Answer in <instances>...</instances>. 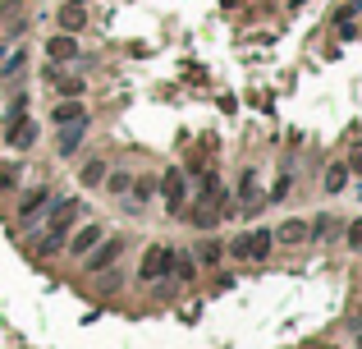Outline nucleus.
Here are the masks:
<instances>
[{"mask_svg":"<svg viewBox=\"0 0 362 349\" xmlns=\"http://www.w3.org/2000/svg\"><path fill=\"white\" fill-rule=\"evenodd\" d=\"M344 184H348V166H331L326 170V193H339Z\"/></svg>","mask_w":362,"mask_h":349,"instance_id":"nucleus-14","label":"nucleus"},{"mask_svg":"<svg viewBox=\"0 0 362 349\" xmlns=\"http://www.w3.org/2000/svg\"><path fill=\"white\" fill-rule=\"evenodd\" d=\"M161 193H166V207H170V212H183V202H188V184H183L179 170H170L166 180H161Z\"/></svg>","mask_w":362,"mask_h":349,"instance_id":"nucleus-3","label":"nucleus"},{"mask_svg":"<svg viewBox=\"0 0 362 349\" xmlns=\"http://www.w3.org/2000/svg\"><path fill=\"white\" fill-rule=\"evenodd\" d=\"M120 253H124V239L115 234V239H106V248H92V262H88V267H92V272H106Z\"/></svg>","mask_w":362,"mask_h":349,"instance_id":"nucleus-6","label":"nucleus"},{"mask_svg":"<svg viewBox=\"0 0 362 349\" xmlns=\"http://www.w3.org/2000/svg\"><path fill=\"white\" fill-rule=\"evenodd\" d=\"M166 272H170V248H147V258H142L138 276H142V280H161Z\"/></svg>","mask_w":362,"mask_h":349,"instance_id":"nucleus-4","label":"nucleus"},{"mask_svg":"<svg viewBox=\"0 0 362 349\" xmlns=\"http://www.w3.org/2000/svg\"><path fill=\"white\" fill-rule=\"evenodd\" d=\"M10 129H5V138L14 143V147H32L37 143V124L28 120V115H14V120H5Z\"/></svg>","mask_w":362,"mask_h":349,"instance_id":"nucleus-5","label":"nucleus"},{"mask_svg":"<svg viewBox=\"0 0 362 349\" xmlns=\"http://www.w3.org/2000/svg\"><path fill=\"white\" fill-rule=\"evenodd\" d=\"M46 202H51V193H46V189H32V193L23 197V202H18V212H23V221H28L32 212H42Z\"/></svg>","mask_w":362,"mask_h":349,"instance_id":"nucleus-12","label":"nucleus"},{"mask_svg":"<svg viewBox=\"0 0 362 349\" xmlns=\"http://www.w3.org/2000/svg\"><path fill=\"white\" fill-rule=\"evenodd\" d=\"M110 189H115V193H129V175H124V170H120V175H110Z\"/></svg>","mask_w":362,"mask_h":349,"instance_id":"nucleus-21","label":"nucleus"},{"mask_svg":"<svg viewBox=\"0 0 362 349\" xmlns=\"http://www.w3.org/2000/svg\"><path fill=\"white\" fill-rule=\"evenodd\" d=\"M101 175H106V166H101V161L83 166V184H101Z\"/></svg>","mask_w":362,"mask_h":349,"instance_id":"nucleus-16","label":"nucleus"},{"mask_svg":"<svg viewBox=\"0 0 362 349\" xmlns=\"http://www.w3.org/2000/svg\"><path fill=\"white\" fill-rule=\"evenodd\" d=\"M74 5H83V0H74Z\"/></svg>","mask_w":362,"mask_h":349,"instance_id":"nucleus-25","label":"nucleus"},{"mask_svg":"<svg viewBox=\"0 0 362 349\" xmlns=\"http://www.w3.org/2000/svg\"><path fill=\"white\" fill-rule=\"evenodd\" d=\"M5 189H14V170H10V166L0 170V193H5Z\"/></svg>","mask_w":362,"mask_h":349,"instance_id":"nucleus-23","label":"nucleus"},{"mask_svg":"<svg viewBox=\"0 0 362 349\" xmlns=\"http://www.w3.org/2000/svg\"><path fill=\"white\" fill-rule=\"evenodd\" d=\"M60 28H69V32H74V28H83V10H78V5H69V10L60 14Z\"/></svg>","mask_w":362,"mask_h":349,"instance_id":"nucleus-15","label":"nucleus"},{"mask_svg":"<svg viewBox=\"0 0 362 349\" xmlns=\"http://www.w3.org/2000/svg\"><path fill=\"white\" fill-rule=\"evenodd\" d=\"M307 230H312L307 221H285V226L271 230V234H275V239H285V243H302V239H307Z\"/></svg>","mask_w":362,"mask_h":349,"instance_id":"nucleus-10","label":"nucleus"},{"mask_svg":"<svg viewBox=\"0 0 362 349\" xmlns=\"http://www.w3.org/2000/svg\"><path fill=\"white\" fill-rule=\"evenodd\" d=\"M83 124H88V120L69 124V129L60 124V129H64V134H60V156H74V152H78V143H83Z\"/></svg>","mask_w":362,"mask_h":349,"instance_id":"nucleus-11","label":"nucleus"},{"mask_svg":"<svg viewBox=\"0 0 362 349\" xmlns=\"http://www.w3.org/2000/svg\"><path fill=\"white\" fill-rule=\"evenodd\" d=\"M101 234H106L101 226H83V230L74 234V243H69V253H78V258H83V253H92V248L101 243Z\"/></svg>","mask_w":362,"mask_h":349,"instance_id":"nucleus-8","label":"nucleus"},{"mask_svg":"<svg viewBox=\"0 0 362 349\" xmlns=\"http://www.w3.org/2000/svg\"><path fill=\"white\" fill-rule=\"evenodd\" d=\"M312 230H317L321 239H326V234H331V230H335V216H321V221H317V226H312Z\"/></svg>","mask_w":362,"mask_h":349,"instance_id":"nucleus-22","label":"nucleus"},{"mask_svg":"<svg viewBox=\"0 0 362 349\" xmlns=\"http://www.w3.org/2000/svg\"><path fill=\"white\" fill-rule=\"evenodd\" d=\"M358 349H362V331H358Z\"/></svg>","mask_w":362,"mask_h":349,"instance_id":"nucleus-24","label":"nucleus"},{"mask_svg":"<svg viewBox=\"0 0 362 349\" xmlns=\"http://www.w3.org/2000/svg\"><path fill=\"white\" fill-rule=\"evenodd\" d=\"M46 56H51V60H78V42L69 37V32H60V37L46 42Z\"/></svg>","mask_w":362,"mask_h":349,"instance_id":"nucleus-7","label":"nucleus"},{"mask_svg":"<svg viewBox=\"0 0 362 349\" xmlns=\"http://www.w3.org/2000/svg\"><path fill=\"white\" fill-rule=\"evenodd\" d=\"M326 349H335V345H326Z\"/></svg>","mask_w":362,"mask_h":349,"instance_id":"nucleus-26","label":"nucleus"},{"mask_svg":"<svg viewBox=\"0 0 362 349\" xmlns=\"http://www.w3.org/2000/svg\"><path fill=\"white\" fill-rule=\"evenodd\" d=\"M78 120H88L83 101H78V97H64L60 106H55V124H78Z\"/></svg>","mask_w":362,"mask_h":349,"instance_id":"nucleus-9","label":"nucleus"},{"mask_svg":"<svg viewBox=\"0 0 362 349\" xmlns=\"http://www.w3.org/2000/svg\"><path fill=\"white\" fill-rule=\"evenodd\" d=\"M243 202H261V197H257V175H243Z\"/></svg>","mask_w":362,"mask_h":349,"instance_id":"nucleus-17","label":"nucleus"},{"mask_svg":"<svg viewBox=\"0 0 362 349\" xmlns=\"http://www.w3.org/2000/svg\"><path fill=\"white\" fill-rule=\"evenodd\" d=\"M285 193H289V175H285V180H280V184L271 189V197H266V202H285Z\"/></svg>","mask_w":362,"mask_h":349,"instance_id":"nucleus-20","label":"nucleus"},{"mask_svg":"<svg viewBox=\"0 0 362 349\" xmlns=\"http://www.w3.org/2000/svg\"><path fill=\"white\" fill-rule=\"evenodd\" d=\"M0 51H5V46H0Z\"/></svg>","mask_w":362,"mask_h":349,"instance_id":"nucleus-27","label":"nucleus"},{"mask_svg":"<svg viewBox=\"0 0 362 349\" xmlns=\"http://www.w3.org/2000/svg\"><path fill=\"white\" fill-rule=\"evenodd\" d=\"M197 258H202L207 267H211V262L220 258V243H216V239H211V243H202V248H197Z\"/></svg>","mask_w":362,"mask_h":349,"instance_id":"nucleus-18","label":"nucleus"},{"mask_svg":"<svg viewBox=\"0 0 362 349\" xmlns=\"http://www.w3.org/2000/svg\"><path fill=\"white\" fill-rule=\"evenodd\" d=\"M74 216H78V202H55V212H51V230H46V239H37V253H60V243L64 234H69V226H74Z\"/></svg>","mask_w":362,"mask_h":349,"instance_id":"nucleus-1","label":"nucleus"},{"mask_svg":"<svg viewBox=\"0 0 362 349\" xmlns=\"http://www.w3.org/2000/svg\"><path fill=\"white\" fill-rule=\"evenodd\" d=\"M348 248H353V253H362V221H353V226H348Z\"/></svg>","mask_w":362,"mask_h":349,"instance_id":"nucleus-19","label":"nucleus"},{"mask_svg":"<svg viewBox=\"0 0 362 349\" xmlns=\"http://www.w3.org/2000/svg\"><path fill=\"white\" fill-rule=\"evenodd\" d=\"M271 243H275L271 230H253V234L234 239V258H243V262H261L266 253H271Z\"/></svg>","mask_w":362,"mask_h":349,"instance_id":"nucleus-2","label":"nucleus"},{"mask_svg":"<svg viewBox=\"0 0 362 349\" xmlns=\"http://www.w3.org/2000/svg\"><path fill=\"white\" fill-rule=\"evenodd\" d=\"M170 272L179 276V280H193V258H188V253H174V248H170Z\"/></svg>","mask_w":362,"mask_h":349,"instance_id":"nucleus-13","label":"nucleus"}]
</instances>
